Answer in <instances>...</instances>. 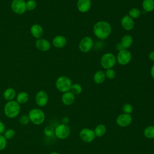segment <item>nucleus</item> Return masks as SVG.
Returning a JSON list of instances; mask_svg holds the SVG:
<instances>
[{"instance_id": "f257e3e1", "label": "nucleus", "mask_w": 154, "mask_h": 154, "mask_svg": "<svg viewBox=\"0 0 154 154\" xmlns=\"http://www.w3.org/2000/svg\"><path fill=\"white\" fill-rule=\"evenodd\" d=\"M93 32L99 39L105 40L109 36L111 32V26L106 21L100 20L94 25Z\"/></svg>"}, {"instance_id": "f03ea898", "label": "nucleus", "mask_w": 154, "mask_h": 154, "mask_svg": "<svg viewBox=\"0 0 154 154\" xmlns=\"http://www.w3.org/2000/svg\"><path fill=\"white\" fill-rule=\"evenodd\" d=\"M20 112V104L14 100L7 101L4 107L5 116L9 119H14L17 117Z\"/></svg>"}, {"instance_id": "7ed1b4c3", "label": "nucleus", "mask_w": 154, "mask_h": 154, "mask_svg": "<svg viewBox=\"0 0 154 154\" xmlns=\"http://www.w3.org/2000/svg\"><path fill=\"white\" fill-rule=\"evenodd\" d=\"M29 120L35 125H42L45 120V114L43 111L38 108L31 109L28 114Z\"/></svg>"}, {"instance_id": "20e7f679", "label": "nucleus", "mask_w": 154, "mask_h": 154, "mask_svg": "<svg viewBox=\"0 0 154 154\" xmlns=\"http://www.w3.org/2000/svg\"><path fill=\"white\" fill-rule=\"evenodd\" d=\"M72 82L71 79L66 76H61L57 78L55 82V87L57 89L61 92L65 93L70 91Z\"/></svg>"}, {"instance_id": "39448f33", "label": "nucleus", "mask_w": 154, "mask_h": 154, "mask_svg": "<svg viewBox=\"0 0 154 154\" xmlns=\"http://www.w3.org/2000/svg\"><path fill=\"white\" fill-rule=\"evenodd\" d=\"M116 57L112 53H105L100 58L101 66L105 69L112 68L116 63Z\"/></svg>"}, {"instance_id": "423d86ee", "label": "nucleus", "mask_w": 154, "mask_h": 154, "mask_svg": "<svg viewBox=\"0 0 154 154\" xmlns=\"http://www.w3.org/2000/svg\"><path fill=\"white\" fill-rule=\"evenodd\" d=\"M70 134V129L67 125L61 123L57 126L54 129V134L60 140L67 138Z\"/></svg>"}, {"instance_id": "0eeeda50", "label": "nucleus", "mask_w": 154, "mask_h": 154, "mask_svg": "<svg viewBox=\"0 0 154 154\" xmlns=\"http://www.w3.org/2000/svg\"><path fill=\"white\" fill-rule=\"evenodd\" d=\"M132 59V54L130 51L128 49H123L119 51L116 60L118 63L122 66H125L128 64Z\"/></svg>"}, {"instance_id": "6e6552de", "label": "nucleus", "mask_w": 154, "mask_h": 154, "mask_svg": "<svg viewBox=\"0 0 154 154\" xmlns=\"http://www.w3.org/2000/svg\"><path fill=\"white\" fill-rule=\"evenodd\" d=\"M80 139L87 143L92 142L96 138V135L93 130L90 128L82 129L79 134Z\"/></svg>"}, {"instance_id": "1a4fd4ad", "label": "nucleus", "mask_w": 154, "mask_h": 154, "mask_svg": "<svg viewBox=\"0 0 154 154\" xmlns=\"http://www.w3.org/2000/svg\"><path fill=\"white\" fill-rule=\"evenodd\" d=\"M12 11L17 14H23L26 11L25 0H13L11 4Z\"/></svg>"}, {"instance_id": "9d476101", "label": "nucleus", "mask_w": 154, "mask_h": 154, "mask_svg": "<svg viewBox=\"0 0 154 154\" xmlns=\"http://www.w3.org/2000/svg\"><path fill=\"white\" fill-rule=\"evenodd\" d=\"M94 42L90 37H85L81 39L79 43V49L83 53L90 52L93 47Z\"/></svg>"}, {"instance_id": "9b49d317", "label": "nucleus", "mask_w": 154, "mask_h": 154, "mask_svg": "<svg viewBox=\"0 0 154 154\" xmlns=\"http://www.w3.org/2000/svg\"><path fill=\"white\" fill-rule=\"evenodd\" d=\"M116 122L119 126L125 128L131 124L132 122V117L131 114L122 113L117 116Z\"/></svg>"}, {"instance_id": "f8f14e48", "label": "nucleus", "mask_w": 154, "mask_h": 154, "mask_svg": "<svg viewBox=\"0 0 154 154\" xmlns=\"http://www.w3.org/2000/svg\"><path fill=\"white\" fill-rule=\"evenodd\" d=\"M48 94L44 90L38 91L35 97L36 104L40 107L45 106L48 102Z\"/></svg>"}, {"instance_id": "ddd939ff", "label": "nucleus", "mask_w": 154, "mask_h": 154, "mask_svg": "<svg viewBox=\"0 0 154 154\" xmlns=\"http://www.w3.org/2000/svg\"><path fill=\"white\" fill-rule=\"evenodd\" d=\"M35 45L38 50L42 52L48 51L51 46L50 42L48 40L43 38L37 39L35 43Z\"/></svg>"}, {"instance_id": "4468645a", "label": "nucleus", "mask_w": 154, "mask_h": 154, "mask_svg": "<svg viewBox=\"0 0 154 154\" xmlns=\"http://www.w3.org/2000/svg\"><path fill=\"white\" fill-rule=\"evenodd\" d=\"M121 25L126 31H131L134 27V21L129 15L124 16L121 19Z\"/></svg>"}, {"instance_id": "2eb2a0df", "label": "nucleus", "mask_w": 154, "mask_h": 154, "mask_svg": "<svg viewBox=\"0 0 154 154\" xmlns=\"http://www.w3.org/2000/svg\"><path fill=\"white\" fill-rule=\"evenodd\" d=\"M77 8L81 13H85L88 12L91 7V0H78Z\"/></svg>"}, {"instance_id": "dca6fc26", "label": "nucleus", "mask_w": 154, "mask_h": 154, "mask_svg": "<svg viewBox=\"0 0 154 154\" xmlns=\"http://www.w3.org/2000/svg\"><path fill=\"white\" fill-rule=\"evenodd\" d=\"M30 32L33 37L38 39L42 37L44 31L42 26L39 24H34L31 26Z\"/></svg>"}, {"instance_id": "f3484780", "label": "nucleus", "mask_w": 154, "mask_h": 154, "mask_svg": "<svg viewBox=\"0 0 154 154\" xmlns=\"http://www.w3.org/2000/svg\"><path fill=\"white\" fill-rule=\"evenodd\" d=\"M75 95H74L70 91L63 93L61 96V101L66 106L72 105L75 100Z\"/></svg>"}, {"instance_id": "a211bd4d", "label": "nucleus", "mask_w": 154, "mask_h": 154, "mask_svg": "<svg viewBox=\"0 0 154 154\" xmlns=\"http://www.w3.org/2000/svg\"><path fill=\"white\" fill-rule=\"evenodd\" d=\"M67 43L66 38L62 35H58L52 39L53 46L57 48H63Z\"/></svg>"}, {"instance_id": "6ab92c4d", "label": "nucleus", "mask_w": 154, "mask_h": 154, "mask_svg": "<svg viewBox=\"0 0 154 154\" xmlns=\"http://www.w3.org/2000/svg\"><path fill=\"white\" fill-rule=\"evenodd\" d=\"M133 43V38L129 34L125 35L122 37L120 41V44L123 49H127L128 48H130Z\"/></svg>"}, {"instance_id": "aec40b11", "label": "nucleus", "mask_w": 154, "mask_h": 154, "mask_svg": "<svg viewBox=\"0 0 154 154\" xmlns=\"http://www.w3.org/2000/svg\"><path fill=\"white\" fill-rule=\"evenodd\" d=\"M16 90L13 88L11 87L5 89L3 93V97L7 101L14 100V99L16 97Z\"/></svg>"}, {"instance_id": "412c9836", "label": "nucleus", "mask_w": 154, "mask_h": 154, "mask_svg": "<svg viewBox=\"0 0 154 154\" xmlns=\"http://www.w3.org/2000/svg\"><path fill=\"white\" fill-rule=\"evenodd\" d=\"M105 73L102 70L97 71L93 76V81L96 84H101L105 80Z\"/></svg>"}, {"instance_id": "4be33fe9", "label": "nucleus", "mask_w": 154, "mask_h": 154, "mask_svg": "<svg viewBox=\"0 0 154 154\" xmlns=\"http://www.w3.org/2000/svg\"><path fill=\"white\" fill-rule=\"evenodd\" d=\"M16 101L19 104L26 103L29 99V94L26 91H20L16 95Z\"/></svg>"}, {"instance_id": "5701e85b", "label": "nucleus", "mask_w": 154, "mask_h": 154, "mask_svg": "<svg viewBox=\"0 0 154 154\" xmlns=\"http://www.w3.org/2000/svg\"><path fill=\"white\" fill-rule=\"evenodd\" d=\"M142 7L146 12H152L154 10V0H143Z\"/></svg>"}, {"instance_id": "b1692460", "label": "nucleus", "mask_w": 154, "mask_h": 154, "mask_svg": "<svg viewBox=\"0 0 154 154\" xmlns=\"http://www.w3.org/2000/svg\"><path fill=\"white\" fill-rule=\"evenodd\" d=\"M93 131L96 137H102L105 134L106 132V128L103 124H99L96 126L94 130Z\"/></svg>"}, {"instance_id": "393cba45", "label": "nucleus", "mask_w": 154, "mask_h": 154, "mask_svg": "<svg viewBox=\"0 0 154 154\" xmlns=\"http://www.w3.org/2000/svg\"><path fill=\"white\" fill-rule=\"evenodd\" d=\"M144 136L148 139L154 138V126L150 125L147 126L143 131Z\"/></svg>"}, {"instance_id": "a878e982", "label": "nucleus", "mask_w": 154, "mask_h": 154, "mask_svg": "<svg viewBox=\"0 0 154 154\" xmlns=\"http://www.w3.org/2000/svg\"><path fill=\"white\" fill-rule=\"evenodd\" d=\"M70 91L74 94V95H78L81 93L82 91V86L78 83L72 84Z\"/></svg>"}, {"instance_id": "bb28decb", "label": "nucleus", "mask_w": 154, "mask_h": 154, "mask_svg": "<svg viewBox=\"0 0 154 154\" xmlns=\"http://www.w3.org/2000/svg\"><path fill=\"white\" fill-rule=\"evenodd\" d=\"M128 15L133 19H137L141 15V11L137 8H132L129 10L128 12Z\"/></svg>"}, {"instance_id": "cd10ccee", "label": "nucleus", "mask_w": 154, "mask_h": 154, "mask_svg": "<svg viewBox=\"0 0 154 154\" xmlns=\"http://www.w3.org/2000/svg\"><path fill=\"white\" fill-rule=\"evenodd\" d=\"M3 135L7 140H11L13 139L16 135L15 131L12 128H9L5 129V132L3 134Z\"/></svg>"}, {"instance_id": "c85d7f7f", "label": "nucleus", "mask_w": 154, "mask_h": 154, "mask_svg": "<svg viewBox=\"0 0 154 154\" xmlns=\"http://www.w3.org/2000/svg\"><path fill=\"white\" fill-rule=\"evenodd\" d=\"M37 7V2L35 0H28L26 1V10L32 11Z\"/></svg>"}, {"instance_id": "c756f323", "label": "nucleus", "mask_w": 154, "mask_h": 154, "mask_svg": "<svg viewBox=\"0 0 154 154\" xmlns=\"http://www.w3.org/2000/svg\"><path fill=\"white\" fill-rule=\"evenodd\" d=\"M122 111L123 112V113L131 114L133 111V106L130 103H125L122 106Z\"/></svg>"}, {"instance_id": "7c9ffc66", "label": "nucleus", "mask_w": 154, "mask_h": 154, "mask_svg": "<svg viewBox=\"0 0 154 154\" xmlns=\"http://www.w3.org/2000/svg\"><path fill=\"white\" fill-rule=\"evenodd\" d=\"M105 76L106 78L109 79H113L115 78L116 73L114 69H108L106 70V72H105Z\"/></svg>"}, {"instance_id": "2f4dec72", "label": "nucleus", "mask_w": 154, "mask_h": 154, "mask_svg": "<svg viewBox=\"0 0 154 154\" xmlns=\"http://www.w3.org/2000/svg\"><path fill=\"white\" fill-rule=\"evenodd\" d=\"M7 144V140L3 134H0V151L4 150Z\"/></svg>"}, {"instance_id": "473e14b6", "label": "nucleus", "mask_w": 154, "mask_h": 154, "mask_svg": "<svg viewBox=\"0 0 154 154\" xmlns=\"http://www.w3.org/2000/svg\"><path fill=\"white\" fill-rule=\"evenodd\" d=\"M30 120L29 117L26 114L22 115L19 118V122L22 125H27L29 123Z\"/></svg>"}, {"instance_id": "72a5a7b5", "label": "nucleus", "mask_w": 154, "mask_h": 154, "mask_svg": "<svg viewBox=\"0 0 154 154\" xmlns=\"http://www.w3.org/2000/svg\"><path fill=\"white\" fill-rule=\"evenodd\" d=\"M44 134L46 137H51L54 134V129L51 126H47L44 129Z\"/></svg>"}, {"instance_id": "f704fd0d", "label": "nucleus", "mask_w": 154, "mask_h": 154, "mask_svg": "<svg viewBox=\"0 0 154 154\" xmlns=\"http://www.w3.org/2000/svg\"><path fill=\"white\" fill-rule=\"evenodd\" d=\"M5 131V124L0 120V134H3Z\"/></svg>"}, {"instance_id": "c9c22d12", "label": "nucleus", "mask_w": 154, "mask_h": 154, "mask_svg": "<svg viewBox=\"0 0 154 154\" xmlns=\"http://www.w3.org/2000/svg\"><path fill=\"white\" fill-rule=\"evenodd\" d=\"M69 119L67 117H64L62 119V123H64V124H66V125H67V123H69Z\"/></svg>"}, {"instance_id": "e433bc0d", "label": "nucleus", "mask_w": 154, "mask_h": 154, "mask_svg": "<svg viewBox=\"0 0 154 154\" xmlns=\"http://www.w3.org/2000/svg\"><path fill=\"white\" fill-rule=\"evenodd\" d=\"M149 58L150 60L154 61V51H152L149 54Z\"/></svg>"}, {"instance_id": "4c0bfd02", "label": "nucleus", "mask_w": 154, "mask_h": 154, "mask_svg": "<svg viewBox=\"0 0 154 154\" xmlns=\"http://www.w3.org/2000/svg\"><path fill=\"white\" fill-rule=\"evenodd\" d=\"M116 49L117 50H118L119 51H120L123 49V48H122V45H121L120 43H117V44H116Z\"/></svg>"}, {"instance_id": "58836bf2", "label": "nucleus", "mask_w": 154, "mask_h": 154, "mask_svg": "<svg viewBox=\"0 0 154 154\" xmlns=\"http://www.w3.org/2000/svg\"><path fill=\"white\" fill-rule=\"evenodd\" d=\"M150 75L154 79V64L152 66L150 69Z\"/></svg>"}, {"instance_id": "ea45409f", "label": "nucleus", "mask_w": 154, "mask_h": 154, "mask_svg": "<svg viewBox=\"0 0 154 154\" xmlns=\"http://www.w3.org/2000/svg\"><path fill=\"white\" fill-rule=\"evenodd\" d=\"M49 154H59V153L58 152H51Z\"/></svg>"}]
</instances>
